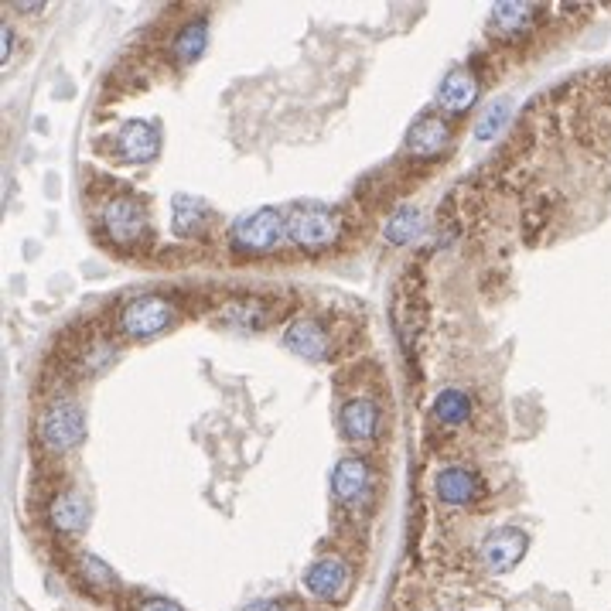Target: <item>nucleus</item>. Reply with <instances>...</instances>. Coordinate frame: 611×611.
Instances as JSON below:
<instances>
[{"label":"nucleus","instance_id":"nucleus-7","mask_svg":"<svg viewBox=\"0 0 611 611\" xmlns=\"http://www.w3.org/2000/svg\"><path fill=\"white\" fill-rule=\"evenodd\" d=\"M526 550H530V540H526L523 530H516V526H499V530H492L485 536L482 560L492 574H506L526 557Z\"/></svg>","mask_w":611,"mask_h":611},{"label":"nucleus","instance_id":"nucleus-5","mask_svg":"<svg viewBox=\"0 0 611 611\" xmlns=\"http://www.w3.org/2000/svg\"><path fill=\"white\" fill-rule=\"evenodd\" d=\"M178 318L175 304L168 301V297L161 294H144V297H134V301L127 304V308L120 311L117 318V328L123 338H151L164 332V328H171Z\"/></svg>","mask_w":611,"mask_h":611},{"label":"nucleus","instance_id":"nucleus-8","mask_svg":"<svg viewBox=\"0 0 611 611\" xmlns=\"http://www.w3.org/2000/svg\"><path fill=\"white\" fill-rule=\"evenodd\" d=\"M451 144V123L444 117H420L414 127L407 130L403 151L414 161H434L448 151Z\"/></svg>","mask_w":611,"mask_h":611},{"label":"nucleus","instance_id":"nucleus-11","mask_svg":"<svg viewBox=\"0 0 611 611\" xmlns=\"http://www.w3.org/2000/svg\"><path fill=\"white\" fill-rule=\"evenodd\" d=\"M304 588L321 601H338L342 591L349 588V567L338 557H321L304 571Z\"/></svg>","mask_w":611,"mask_h":611},{"label":"nucleus","instance_id":"nucleus-23","mask_svg":"<svg viewBox=\"0 0 611 611\" xmlns=\"http://www.w3.org/2000/svg\"><path fill=\"white\" fill-rule=\"evenodd\" d=\"M79 581L96 594L117 588V577H113V571L99 557H93V553H82V557H79Z\"/></svg>","mask_w":611,"mask_h":611},{"label":"nucleus","instance_id":"nucleus-26","mask_svg":"<svg viewBox=\"0 0 611 611\" xmlns=\"http://www.w3.org/2000/svg\"><path fill=\"white\" fill-rule=\"evenodd\" d=\"M243 611H294L287 601H277V598H260V601H250Z\"/></svg>","mask_w":611,"mask_h":611},{"label":"nucleus","instance_id":"nucleus-6","mask_svg":"<svg viewBox=\"0 0 611 611\" xmlns=\"http://www.w3.org/2000/svg\"><path fill=\"white\" fill-rule=\"evenodd\" d=\"M161 151V134L147 120H127L113 137V154L127 164H151Z\"/></svg>","mask_w":611,"mask_h":611},{"label":"nucleus","instance_id":"nucleus-12","mask_svg":"<svg viewBox=\"0 0 611 611\" xmlns=\"http://www.w3.org/2000/svg\"><path fill=\"white\" fill-rule=\"evenodd\" d=\"M434 489H437V499H441L444 506H472V502L478 499V492H482V482H478V475L468 472V468L451 465V468H441V472H437Z\"/></svg>","mask_w":611,"mask_h":611},{"label":"nucleus","instance_id":"nucleus-18","mask_svg":"<svg viewBox=\"0 0 611 611\" xmlns=\"http://www.w3.org/2000/svg\"><path fill=\"white\" fill-rule=\"evenodd\" d=\"M212 222V209L195 195H175V233L195 236Z\"/></svg>","mask_w":611,"mask_h":611},{"label":"nucleus","instance_id":"nucleus-10","mask_svg":"<svg viewBox=\"0 0 611 611\" xmlns=\"http://www.w3.org/2000/svg\"><path fill=\"white\" fill-rule=\"evenodd\" d=\"M478 79L468 69H454L444 76L441 89H437V103L448 117H465L472 113V106L478 103Z\"/></svg>","mask_w":611,"mask_h":611},{"label":"nucleus","instance_id":"nucleus-16","mask_svg":"<svg viewBox=\"0 0 611 611\" xmlns=\"http://www.w3.org/2000/svg\"><path fill=\"white\" fill-rule=\"evenodd\" d=\"M48 523H52V530L62 536H79L89 523V509H86V502H82V495L72 489H62L52 502H48Z\"/></svg>","mask_w":611,"mask_h":611},{"label":"nucleus","instance_id":"nucleus-24","mask_svg":"<svg viewBox=\"0 0 611 611\" xmlns=\"http://www.w3.org/2000/svg\"><path fill=\"white\" fill-rule=\"evenodd\" d=\"M113 355H117V349H113V342L99 338V342H89L86 349H79L76 369H79V373H86V376H96V373H103V369L110 366Z\"/></svg>","mask_w":611,"mask_h":611},{"label":"nucleus","instance_id":"nucleus-14","mask_svg":"<svg viewBox=\"0 0 611 611\" xmlns=\"http://www.w3.org/2000/svg\"><path fill=\"white\" fill-rule=\"evenodd\" d=\"M536 18H540V7L536 4H495L489 14V35L513 41L519 35L533 28Z\"/></svg>","mask_w":611,"mask_h":611},{"label":"nucleus","instance_id":"nucleus-15","mask_svg":"<svg viewBox=\"0 0 611 611\" xmlns=\"http://www.w3.org/2000/svg\"><path fill=\"white\" fill-rule=\"evenodd\" d=\"M338 427L349 441H373L379 434V407L369 396H355L345 400L342 414H338Z\"/></svg>","mask_w":611,"mask_h":611},{"label":"nucleus","instance_id":"nucleus-13","mask_svg":"<svg viewBox=\"0 0 611 611\" xmlns=\"http://www.w3.org/2000/svg\"><path fill=\"white\" fill-rule=\"evenodd\" d=\"M284 345L294 355L308 359V362H321L328 355V349H332V342H328V332L318 325V321H311V318L291 321V325H287V332H284Z\"/></svg>","mask_w":611,"mask_h":611},{"label":"nucleus","instance_id":"nucleus-27","mask_svg":"<svg viewBox=\"0 0 611 611\" xmlns=\"http://www.w3.org/2000/svg\"><path fill=\"white\" fill-rule=\"evenodd\" d=\"M11 52H14V31L11 24H4V62L11 59Z\"/></svg>","mask_w":611,"mask_h":611},{"label":"nucleus","instance_id":"nucleus-20","mask_svg":"<svg viewBox=\"0 0 611 611\" xmlns=\"http://www.w3.org/2000/svg\"><path fill=\"white\" fill-rule=\"evenodd\" d=\"M222 321L243 328V332H257V328L270 325V311L263 308L260 301H233L226 311H222Z\"/></svg>","mask_w":611,"mask_h":611},{"label":"nucleus","instance_id":"nucleus-17","mask_svg":"<svg viewBox=\"0 0 611 611\" xmlns=\"http://www.w3.org/2000/svg\"><path fill=\"white\" fill-rule=\"evenodd\" d=\"M205 48H209V24H205V18L188 21L175 35V41H171V55H175L178 65L198 62L205 55Z\"/></svg>","mask_w":611,"mask_h":611},{"label":"nucleus","instance_id":"nucleus-22","mask_svg":"<svg viewBox=\"0 0 611 611\" xmlns=\"http://www.w3.org/2000/svg\"><path fill=\"white\" fill-rule=\"evenodd\" d=\"M509 120H513V103H509V99H495V103L485 106L482 117H478V123H475V137H478V140H492V137H499L502 130L509 127Z\"/></svg>","mask_w":611,"mask_h":611},{"label":"nucleus","instance_id":"nucleus-2","mask_svg":"<svg viewBox=\"0 0 611 611\" xmlns=\"http://www.w3.org/2000/svg\"><path fill=\"white\" fill-rule=\"evenodd\" d=\"M342 229H345L342 212L328 209V205H304V209L287 216V239L294 246H301L304 253L332 250L342 239Z\"/></svg>","mask_w":611,"mask_h":611},{"label":"nucleus","instance_id":"nucleus-4","mask_svg":"<svg viewBox=\"0 0 611 611\" xmlns=\"http://www.w3.org/2000/svg\"><path fill=\"white\" fill-rule=\"evenodd\" d=\"M284 239H287V216L277 209H257V212H250V216L236 219L233 229H229L233 250L246 253V257L274 253Z\"/></svg>","mask_w":611,"mask_h":611},{"label":"nucleus","instance_id":"nucleus-19","mask_svg":"<svg viewBox=\"0 0 611 611\" xmlns=\"http://www.w3.org/2000/svg\"><path fill=\"white\" fill-rule=\"evenodd\" d=\"M434 417L441 420L444 427L468 424V417H472V400H468V393H461V390H441L434 396Z\"/></svg>","mask_w":611,"mask_h":611},{"label":"nucleus","instance_id":"nucleus-1","mask_svg":"<svg viewBox=\"0 0 611 611\" xmlns=\"http://www.w3.org/2000/svg\"><path fill=\"white\" fill-rule=\"evenodd\" d=\"M103 233L120 250H140L151 239V219L137 195H113L103 202Z\"/></svg>","mask_w":611,"mask_h":611},{"label":"nucleus","instance_id":"nucleus-21","mask_svg":"<svg viewBox=\"0 0 611 611\" xmlns=\"http://www.w3.org/2000/svg\"><path fill=\"white\" fill-rule=\"evenodd\" d=\"M420 229H424V216H420V209L403 205V209H396L393 219L386 222V239L396 246H403V243H410V239H417Z\"/></svg>","mask_w":611,"mask_h":611},{"label":"nucleus","instance_id":"nucleus-9","mask_svg":"<svg viewBox=\"0 0 611 611\" xmlns=\"http://www.w3.org/2000/svg\"><path fill=\"white\" fill-rule=\"evenodd\" d=\"M332 489L345 506L359 502L362 495L373 489V468H369V461L362 454H349V458L338 461L332 472Z\"/></svg>","mask_w":611,"mask_h":611},{"label":"nucleus","instance_id":"nucleus-3","mask_svg":"<svg viewBox=\"0 0 611 611\" xmlns=\"http://www.w3.org/2000/svg\"><path fill=\"white\" fill-rule=\"evenodd\" d=\"M82 437H86V414L76 400H52L45 410L38 414V441L45 451L65 454L72 448H79Z\"/></svg>","mask_w":611,"mask_h":611},{"label":"nucleus","instance_id":"nucleus-25","mask_svg":"<svg viewBox=\"0 0 611 611\" xmlns=\"http://www.w3.org/2000/svg\"><path fill=\"white\" fill-rule=\"evenodd\" d=\"M137 611H185V608L175 605V601H171V598H158V594H151V598L140 601Z\"/></svg>","mask_w":611,"mask_h":611}]
</instances>
